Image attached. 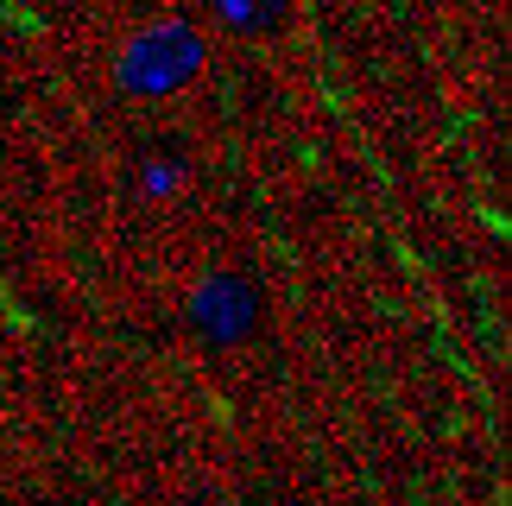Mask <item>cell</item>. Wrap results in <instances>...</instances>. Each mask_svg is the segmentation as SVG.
<instances>
[{
    "label": "cell",
    "mask_w": 512,
    "mask_h": 506,
    "mask_svg": "<svg viewBox=\"0 0 512 506\" xmlns=\"http://www.w3.org/2000/svg\"><path fill=\"white\" fill-rule=\"evenodd\" d=\"M203 70H209V32L190 19H152L114 57V83L133 102H171L190 83H203Z\"/></svg>",
    "instance_id": "1"
},
{
    "label": "cell",
    "mask_w": 512,
    "mask_h": 506,
    "mask_svg": "<svg viewBox=\"0 0 512 506\" xmlns=\"http://www.w3.org/2000/svg\"><path fill=\"white\" fill-rule=\"evenodd\" d=\"M184 323L203 348H247L266 329V285L241 266H215L190 285Z\"/></svg>",
    "instance_id": "2"
},
{
    "label": "cell",
    "mask_w": 512,
    "mask_h": 506,
    "mask_svg": "<svg viewBox=\"0 0 512 506\" xmlns=\"http://www.w3.org/2000/svg\"><path fill=\"white\" fill-rule=\"evenodd\" d=\"M190 190V152L177 140H152L140 159H133V197L146 209H171Z\"/></svg>",
    "instance_id": "3"
},
{
    "label": "cell",
    "mask_w": 512,
    "mask_h": 506,
    "mask_svg": "<svg viewBox=\"0 0 512 506\" xmlns=\"http://www.w3.org/2000/svg\"><path fill=\"white\" fill-rule=\"evenodd\" d=\"M291 7H298V0H209L215 26H228L234 38H272V32H285Z\"/></svg>",
    "instance_id": "4"
}]
</instances>
